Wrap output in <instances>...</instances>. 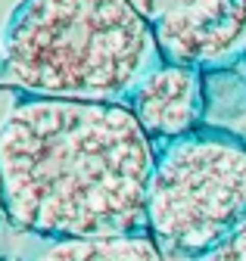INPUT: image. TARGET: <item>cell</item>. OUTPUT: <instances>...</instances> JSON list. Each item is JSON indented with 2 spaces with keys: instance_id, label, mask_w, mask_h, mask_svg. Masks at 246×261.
Here are the masks:
<instances>
[{
  "instance_id": "cell-5",
  "label": "cell",
  "mask_w": 246,
  "mask_h": 261,
  "mask_svg": "<svg viewBox=\"0 0 246 261\" xmlns=\"http://www.w3.org/2000/svg\"><path fill=\"white\" fill-rule=\"evenodd\" d=\"M22 261H165V252L143 230V233L44 240Z\"/></svg>"
},
{
  "instance_id": "cell-3",
  "label": "cell",
  "mask_w": 246,
  "mask_h": 261,
  "mask_svg": "<svg viewBox=\"0 0 246 261\" xmlns=\"http://www.w3.org/2000/svg\"><path fill=\"white\" fill-rule=\"evenodd\" d=\"M246 221V143L200 127L156 146L146 193V233L168 255L200 258Z\"/></svg>"
},
{
  "instance_id": "cell-8",
  "label": "cell",
  "mask_w": 246,
  "mask_h": 261,
  "mask_svg": "<svg viewBox=\"0 0 246 261\" xmlns=\"http://www.w3.org/2000/svg\"><path fill=\"white\" fill-rule=\"evenodd\" d=\"M10 224V212H7V193H4V177H0V230Z\"/></svg>"
},
{
  "instance_id": "cell-6",
  "label": "cell",
  "mask_w": 246,
  "mask_h": 261,
  "mask_svg": "<svg viewBox=\"0 0 246 261\" xmlns=\"http://www.w3.org/2000/svg\"><path fill=\"white\" fill-rule=\"evenodd\" d=\"M131 4L140 10V16L150 22V28H165L184 16H190L196 10H206L212 4H218V0H131Z\"/></svg>"
},
{
  "instance_id": "cell-2",
  "label": "cell",
  "mask_w": 246,
  "mask_h": 261,
  "mask_svg": "<svg viewBox=\"0 0 246 261\" xmlns=\"http://www.w3.org/2000/svg\"><path fill=\"white\" fill-rule=\"evenodd\" d=\"M159 59L156 35L131 0H22L0 38V87L125 103Z\"/></svg>"
},
{
  "instance_id": "cell-7",
  "label": "cell",
  "mask_w": 246,
  "mask_h": 261,
  "mask_svg": "<svg viewBox=\"0 0 246 261\" xmlns=\"http://www.w3.org/2000/svg\"><path fill=\"white\" fill-rule=\"evenodd\" d=\"M196 261H246V221L237 227L225 243H218L212 252L200 255Z\"/></svg>"
},
{
  "instance_id": "cell-1",
  "label": "cell",
  "mask_w": 246,
  "mask_h": 261,
  "mask_svg": "<svg viewBox=\"0 0 246 261\" xmlns=\"http://www.w3.org/2000/svg\"><path fill=\"white\" fill-rule=\"evenodd\" d=\"M153 165L125 103L22 96L0 124L10 224L41 240L143 233Z\"/></svg>"
},
{
  "instance_id": "cell-4",
  "label": "cell",
  "mask_w": 246,
  "mask_h": 261,
  "mask_svg": "<svg viewBox=\"0 0 246 261\" xmlns=\"http://www.w3.org/2000/svg\"><path fill=\"white\" fill-rule=\"evenodd\" d=\"M125 106L143 127V134L162 146L203 127L206 115V78L203 69L159 59L131 87Z\"/></svg>"
}]
</instances>
